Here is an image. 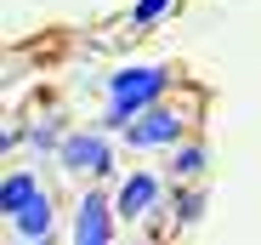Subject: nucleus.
I'll use <instances>...</instances> for the list:
<instances>
[{"label": "nucleus", "instance_id": "nucleus-4", "mask_svg": "<svg viewBox=\"0 0 261 245\" xmlns=\"http://www.w3.org/2000/svg\"><path fill=\"white\" fill-rule=\"evenodd\" d=\"M159 194H165L159 171H130V177L114 188V211H119V222H137L142 211H153V206H159Z\"/></svg>", "mask_w": 261, "mask_h": 245}, {"label": "nucleus", "instance_id": "nucleus-7", "mask_svg": "<svg viewBox=\"0 0 261 245\" xmlns=\"http://www.w3.org/2000/svg\"><path fill=\"white\" fill-rule=\"evenodd\" d=\"M40 194V183H34V171H12L6 177V188H0V206H6V217H17L29 199Z\"/></svg>", "mask_w": 261, "mask_h": 245}, {"label": "nucleus", "instance_id": "nucleus-11", "mask_svg": "<svg viewBox=\"0 0 261 245\" xmlns=\"http://www.w3.org/2000/svg\"><path fill=\"white\" fill-rule=\"evenodd\" d=\"M199 211H204V194H182V199H176V217H182V222H193Z\"/></svg>", "mask_w": 261, "mask_h": 245}, {"label": "nucleus", "instance_id": "nucleus-8", "mask_svg": "<svg viewBox=\"0 0 261 245\" xmlns=\"http://www.w3.org/2000/svg\"><path fill=\"white\" fill-rule=\"evenodd\" d=\"M204 171V148H176V160H170V177H199Z\"/></svg>", "mask_w": 261, "mask_h": 245}, {"label": "nucleus", "instance_id": "nucleus-2", "mask_svg": "<svg viewBox=\"0 0 261 245\" xmlns=\"http://www.w3.org/2000/svg\"><path fill=\"white\" fill-rule=\"evenodd\" d=\"M182 126H188V120L176 114V108H142L137 120H130V126H125V143L130 148H176L182 143Z\"/></svg>", "mask_w": 261, "mask_h": 245}, {"label": "nucleus", "instance_id": "nucleus-3", "mask_svg": "<svg viewBox=\"0 0 261 245\" xmlns=\"http://www.w3.org/2000/svg\"><path fill=\"white\" fill-rule=\"evenodd\" d=\"M63 166L74 171V177H108L114 171V148H108V137H97V131H74V137H63Z\"/></svg>", "mask_w": 261, "mask_h": 245}, {"label": "nucleus", "instance_id": "nucleus-1", "mask_svg": "<svg viewBox=\"0 0 261 245\" xmlns=\"http://www.w3.org/2000/svg\"><path fill=\"white\" fill-rule=\"evenodd\" d=\"M170 86V69H119L108 80V126H130L142 108H153Z\"/></svg>", "mask_w": 261, "mask_h": 245}, {"label": "nucleus", "instance_id": "nucleus-9", "mask_svg": "<svg viewBox=\"0 0 261 245\" xmlns=\"http://www.w3.org/2000/svg\"><path fill=\"white\" fill-rule=\"evenodd\" d=\"M165 6H170V0H137V23L148 29V23H159L165 17Z\"/></svg>", "mask_w": 261, "mask_h": 245}, {"label": "nucleus", "instance_id": "nucleus-5", "mask_svg": "<svg viewBox=\"0 0 261 245\" xmlns=\"http://www.w3.org/2000/svg\"><path fill=\"white\" fill-rule=\"evenodd\" d=\"M108 217H119V211H114V199H108L102 188H85V194H80L74 239H80V245H108V239H114V222H108Z\"/></svg>", "mask_w": 261, "mask_h": 245}, {"label": "nucleus", "instance_id": "nucleus-10", "mask_svg": "<svg viewBox=\"0 0 261 245\" xmlns=\"http://www.w3.org/2000/svg\"><path fill=\"white\" fill-rule=\"evenodd\" d=\"M29 137H34V148H63V143H57V126H51V120H40V126H34Z\"/></svg>", "mask_w": 261, "mask_h": 245}, {"label": "nucleus", "instance_id": "nucleus-6", "mask_svg": "<svg viewBox=\"0 0 261 245\" xmlns=\"http://www.w3.org/2000/svg\"><path fill=\"white\" fill-rule=\"evenodd\" d=\"M12 228H17L23 239H46V234H51V199H46V188H40L29 206L12 217Z\"/></svg>", "mask_w": 261, "mask_h": 245}]
</instances>
